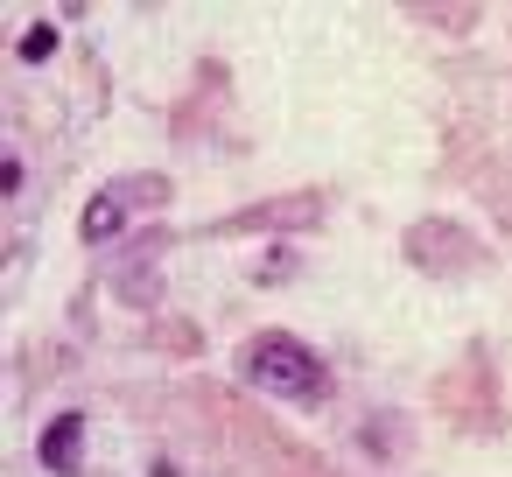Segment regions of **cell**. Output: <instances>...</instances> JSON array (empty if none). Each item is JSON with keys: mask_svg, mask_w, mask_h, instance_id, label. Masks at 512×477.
Instances as JSON below:
<instances>
[{"mask_svg": "<svg viewBox=\"0 0 512 477\" xmlns=\"http://www.w3.org/2000/svg\"><path fill=\"white\" fill-rule=\"evenodd\" d=\"M78 232H85L92 246H106V239H120V232H127V204H120V190H106V197H92V204H85V218H78Z\"/></svg>", "mask_w": 512, "mask_h": 477, "instance_id": "obj_3", "label": "cell"}, {"mask_svg": "<svg viewBox=\"0 0 512 477\" xmlns=\"http://www.w3.org/2000/svg\"><path fill=\"white\" fill-rule=\"evenodd\" d=\"M239 379L281 407H323L330 400V372L309 344H295L288 330H267V337H246L239 351Z\"/></svg>", "mask_w": 512, "mask_h": 477, "instance_id": "obj_1", "label": "cell"}, {"mask_svg": "<svg viewBox=\"0 0 512 477\" xmlns=\"http://www.w3.org/2000/svg\"><path fill=\"white\" fill-rule=\"evenodd\" d=\"M36 456H43L50 477H78V463H85V414H57V421L43 428Z\"/></svg>", "mask_w": 512, "mask_h": 477, "instance_id": "obj_2", "label": "cell"}, {"mask_svg": "<svg viewBox=\"0 0 512 477\" xmlns=\"http://www.w3.org/2000/svg\"><path fill=\"white\" fill-rule=\"evenodd\" d=\"M50 57H57V29H50V22H36V29L22 36V64H50Z\"/></svg>", "mask_w": 512, "mask_h": 477, "instance_id": "obj_4", "label": "cell"}]
</instances>
